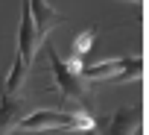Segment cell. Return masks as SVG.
I'll return each mask as SVG.
<instances>
[{
    "label": "cell",
    "instance_id": "obj_1",
    "mask_svg": "<svg viewBox=\"0 0 149 135\" xmlns=\"http://www.w3.org/2000/svg\"><path fill=\"white\" fill-rule=\"evenodd\" d=\"M21 129L26 132H41V129H79V132H91L97 129V120L85 112H50V109H41L29 117H21L18 120Z\"/></svg>",
    "mask_w": 149,
    "mask_h": 135
},
{
    "label": "cell",
    "instance_id": "obj_2",
    "mask_svg": "<svg viewBox=\"0 0 149 135\" xmlns=\"http://www.w3.org/2000/svg\"><path fill=\"white\" fill-rule=\"evenodd\" d=\"M47 59H50V68H53V77H56V88L61 91L64 100H76V103H91V94H88V79L70 68L53 44H47Z\"/></svg>",
    "mask_w": 149,
    "mask_h": 135
},
{
    "label": "cell",
    "instance_id": "obj_3",
    "mask_svg": "<svg viewBox=\"0 0 149 135\" xmlns=\"http://www.w3.org/2000/svg\"><path fill=\"white\" fill-rule=\"evenodd\" d=\"M41 38H38V30H35V21H32V12H29V0H21V30H18V53L32 62L35 59V50H38Z\"/></svg>",
    "mask_w": 149,
    "mask_h": 135
},
{
    "label": "cell",
    "instance_id": "obj_4",
    "mask_svg": "<svg viewBox=\"0 0 149 135\" xmlns=\"http://www.w3.org/2000/svg\"><path fill=\"white\" fill-rule=\"evenodd\" d=\"M29 12H32V21H35V30H38V38L44 41L47 32L58 24H64L67 18L58 15V9H53L47 0H29Z\"/></svg>",
    "mask_w": 149,
    "mask_h": 135
},
{
    "label": "cell",
    "instance_id": "obj_5",
    "mask_svg": "<svg viewBox=\"0 0 149 135\" xmlns=\"http://www.w3.org/2000/svg\"><path fill=\"white\" fill-rule=\"evenodd\" d=\"M105 132H143V106H132V109H120L105 120Z\"/></svg>",
    "mask_w": 149,
    "mask_h": 135
},
{
    "label": "cell",
    "instance_id": "obj_6",
    "mask_svg": "<svg viewBox=\"0 0 149 135\" xmlns=\"http://www.w3.org/2000/svg\"><path fill=\"white\" fill-rule=\"evenodd\" d=\"M24 112H26V100L18 97V94H6L3 91V97H0V129L18 126V120H21Z\"/></svg>",
    "mask_w": 149,
    "mask_h": 135
},
{
    "label": "cell",
    "instance_id": "obj_7",
    "mask_svg": "<svg viewBox=\"0 0 149 135\" xmlns=\"http://www.w3.org/2000/svg\"><path fill=\"white\" fill-rule=\"evenodd\" d=\"M26 71H29V62L18 53V56H15V65H12L9 79H3V91H6V94H18V91H21V85L26 82Z\"/></svg>",
    "mask_w": 149,
    "mask_h": 135
},
{
    "label": "cell",
    "instance_id": "obj_8",
    "mask_svg": "<svg viewBox=\"0 0 149 135\" xmlns=\"http://www.w3.org/2000/svg\"><path fill=\"white\" fill-rule=\"evenodd\" d=\"M140 77H143V62L140 59H123V68L114 77H108L105 82H134Z\"/></svg>",
    "mask_w": 149,
    "mask_h": 135
},
{
    "label": "cell",
    "instance_id": "obj_9",
    "mask_svg": "<svg viewBox=\"0 0 149 135\" xmlns=\"http://www.w3.org/2000/svg\"><path fill=\"white\" fill-rule=\"evenodd\" d=\"M94 38H97V30H85L76 41H73V56H76V59H82V65H85V59H88V50H91Z\"/></svg>",
    "mask_w": 149,
    "mask_h": 135
},
{
    "label": "cell",
    "instance_id": "obj_10",
    "mask_svg": "<svg viewBox=\"0 0 149 135\" xmlns=\"http://www.w3.org/2000/svg\"><path fill=\"white\" fill-rule=\"evenodd\" d=\"M0 97H3V77H0Z\"/></svg>",
    "mask_w": 149,
    "mask_h": 135
},
{
    "label": "cell",
    "instance_id": "obj_11",
    "mask_svg": "<svg viewBox=\"0 0 149 135\" xmlns=\"http://www.w3.org/2000/svg\"><path fill=\"white\" fill-rule=\"evenodd\" d=\"M132 3H140V0H132Z\"/></svg>",
    "mask_w": 149,
    "mask_h": 135
}]
</instances>
